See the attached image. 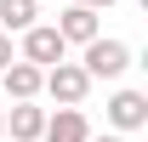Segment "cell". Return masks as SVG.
<instances>
[{"mask_svg": "<svg viewBox=\"0 0 148 142\" xmlns=\"http://www.w3.org/2000/svg\"><path fill=\"white\" fill-rule=\"evenodd\" d=\"M57 34L69 40V46H86V40H97V34H103V23H97V6H80V0H74L69 12L57 17Z\"/></svg>", "mask_w": 148, "mask_h": 142, "instance_id": "cell-7", "label": "cell"}, {"mask_svg": "<svg viewBox=\"0 0 148 142\" xmlns=\"http://www.w3.org/2000/svg\"><path fill=\"white\" fill-rule=\"evenodd\" d=\"M40 80H46V68H40V63H29V57H12V63L0 68V85H6V97H12V102L40 97Z\"/></svg>", "mask_w": 148, "mask_h": 142, "instance_id": "cell-5", "label": "cell"}, {"mask_svg": "<svg viewBox=\"0 0 148 142\" xmlns=\"http://www.w3.org/2000/svg\"><path fill=\"white\" fill-rule=\"evenodd\" d=\"M34 23V0H0V29L6 34H23Z\"/></svg>", "mask_w": 148, "mask_h": 142, "instance_id": "cell-9", "label": "cell"}, {"mask_svg": "<svg viewBox=\"0 0 148 142\" xmlns=\"http://www.w3.org/2000/svg\"><path fill=\"white\" fill-rule=\"evenodd\" d=\"M91 137V125L80 114V102H57V114H46L40 125V142H86Z\"/></svg>", "mask_w": 148, "mask_h": 142, "instance_id": "cell-4", "label": "cell"}, {"mask_svg": "<svg viewBox=\"0 0 148 142\" xmlns=\"http://www.w3.org/2000/svg\"><path fill=\"white\" fill-rule=\"evenodd\" d=\"M80 68L91 74V80H120V74L131 68V46L125 40H86V57H80Z\"/></svg>", "mask_w": 148, "mask_h": 142, "instance_id": "cell-1", "label": "cell"}, {"mask_svg": "<svg viewBox=\"0 0 148 142\" xmlns=\"http://www.w3.org/2000/svg\"><path fill=\"white\" fill-rule=\"evenodd\" d=\"M40 91H46L51 102H86V91H91V74L80 68V63H63V57H57L51 68H46V80H40Z\"/></svg>", "mask_w": 148, "mask_h": 142, "instance_id": "cell-2", "label": "cell"}, {"mask_svg": "<svg viewBox=\"0 0 148 142\" xmlns=\"http://www.w3.org/2000/svg\"><path fill=\"white\" fill-rule=\"evenodd\" d=\"M0 142H6V119H0Z\"/></svg>", "mask_w": 148, "mask_h": 142, "instance_id": "cell-13", "label": "cell"}, {"mask_svg": "<svg viewBox=\"0 0 148 142\" xmlns=\"http://www.w3.org/2000/svg\"><path fill=\"white\" fill-rule=\"evenodd\" d=\"M108 125L114 131H143L148 125V97L143 91H114L108 97Z\"/></svg>", "mask_w": 148, "mask_h": 142, "instance_id": "cell-6", "label": "cell"}, {"mask_svg": "<svg viewBox=\"0 0 148 142\" xmlns=\"http://www.w3.org/2000/svg\"><path fill=\"white\" fill-rule=\"evenodd\" d=\"M80 6H97V12H108V6H120V0H80Z\"/></svg>", "mask_w": 148, "mask_h": 142, "instance_id": "cell-11", "label": "cell"}, {"mask_svg": "<svg viewBox=\"0 0 148 142\" xmlns=\"http://www.w3.org/2000/svg\"><path fill=\"white\" fill-rule=\"evenodd\" d=\"M6 63H12V34L0 29V68H6Z\"/></svg>", "mask_w": 148, "mask_h": 142, "instance_id": "cell-10", "label": "cell"}, {"mask_svg": "<svg viewBox=\"0 0 148 142\" xmlns=\"http://www.w3.org/2000/svg\"><path fill=\"white\" fill-rule=\"evenodd\" d=\"M40 125H46V108H34V97L12 102V119H6V137L12 142H40Z\"/></svg>", "mask_w": 148, "mask_h": 142, "instance_id": "cell-8", "label": "cell"}, {"mask_svg": "<svg viewBox=\"0 0 148 142\" xmlns=\"http://www.w3.org/2000/svg\"><path fill=\"white\" fill-rule=\"evenodd\" d=\"M86 142H125V137H120V131H114V137H86Z\"/></svg>", "mask_w": 148, "mask_h": 142, "instance_id": "cell-12", "label": "cell"}, {"mask_svg": "<svg viewBox=\"0 0 148 142\" xmlns=\"http://www.w3.org/2000/svg\"><path fill=\"white\" fill-rule=\"evenodd\" d=\"M63 51H69V40L57 34V23H29V29H23V57H29V63L51 68Z\"/></svg>", "mask_w": 148, "mask_h": 142, "instance_id": "cell-3", "label": "cell"}]
</instances>
